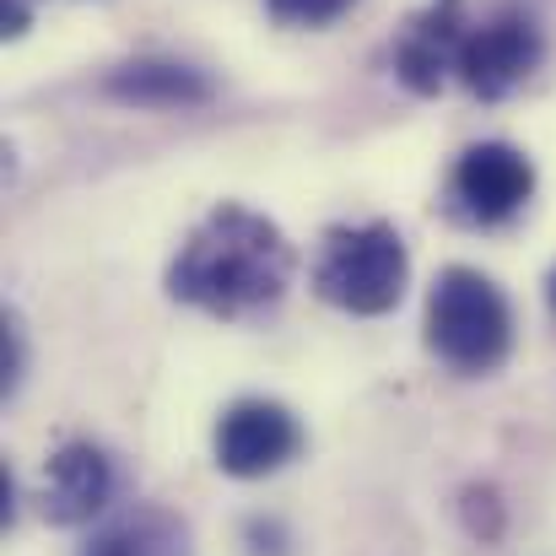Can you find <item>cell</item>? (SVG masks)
I'll use <instances>...</instances> for the list:
<instances>
[{
  "mask_svg": "<svg viewBox=\"0 0 556 556\" xmlns=\"http://www.w3.org/2000/svg\"><path fill=\"white\" fill-rule=\"evenodd\" d=\"M298 254L276 222L243 205H216L168 265V298L216 319H249L292 287Z\"/></svg>",
  "mask_w": 556,
  "mask_h": 556,
  "instance_id": "6da1fadb",
  "label": "cell"
},
{
  "mask_svg": "<svg viewBox=\"0 0 556 556\" xmlns=\"http://www.w3.org/2000/svg\"><path fill=\"white\" fill-rule=\"evenodd\" d=\"M552 308H556V270H552Z\"/></svg>",
  "mask_w": 556,
  "mask_h": 556,
  "instance_id": "5bb4252c",
  "label": "cell"
},
{
  "mask_svg": "<svg viewBox=\"0 0 556 556\" xmlns=\"http://www.w3.org/2000/svg\"><path fill=\"white\" fill-rule=\"evenodd\" d=\"M0 22H5L0 33H5V38H16V33H27V22H33V5H27V0H0Z\"/></svg>",
  "mask_w": 556,
  "mask_h": 556,
  "instance_id": "4fadbf2b",
  "label": "cell"
},
{
  "mask_svg": "<svg viewBox=\"0 0 556 556\" xmlns=\"http://www.w3.org/2000/svg\"><path fill=\"white\" fill-rule=\"evenodd\" d=\"M427 346L465 378L497 372L514 352V308L503 287L470 265H448L427 292Z\"/></svg>",
  "mask_w": 556,
  "mask_h": 556,
  "instance_id": "7a4b0ae2",
  "label": "cell"
},
{
  "mask_svg": "<svg viewBox=\"0 0 556 556\" xmlns=\"http://www.w3.org/2000/svg\"><path fill=\"white\" fill-rule=\"evenodd\" d=\"M357 0H265V11L281 22V27H325L336 22L341 11H352Z\"/></svg>",
  "mask_w": 556,
  "mask_h": 556,
  "instance_id": "8fae6325",
  "label": "cell"
},
{
  "mask_svg": "<svg viewBox=\"0 0 556 556\" xmlns=\"http://www.w3.org/2000/svg\"><path fill=\"white\" fill-rule=\"evenodd\" d=\"M114 497V465L103 448L92 443H65L54 459H49V476H43V519L60 525V530H76V525H92Z\"/></svg>",
  "mask_w": 556,
  "mask_h": 556,
  "instance_id": "ba28073f",
  "label": "cell"
},
{
  "mask_svg": "<svg viewBox=\"0 0 556 556\" xmlns=\"http://www.w3.org/2000/svg\"><path fill=\"white\" fill-rule=\"evenodd\" d=\"M103 92L119 98V103H136V109H194V103H211V81L200 71L179 65V60H130V65L109 71Z\"/></svg>",
  "mask_w": 556,
  "mask_h": 556,
  "instance_id": "9c48e42d",
  "label": "cell"
},
{
  "mask_svg": "<svg viewBox=\"0 0 556 556\" xmlns=\"http://www.w3.org/2000/svg\"><path fill=\"white\" fill-rule=\"evenodd\" d=\"M546 43H541V27L525 16V11H497L492 22L470 27L465 33V49H459V81L481 98V103H497L508 98L514 87H525L541 65Z\"/></svg>",
  "mask_w": 556,
  "mask_h": 556,
  "instance_id": "8992f818",
  "label": "cell"
},
{
  "mask_svg": "<svg viewBox=\"0 0 556 556\" xmlns=\"http://www.w3.org/2000/svg\"><path fill=\"white\" fill-rule=\"evenodd\" d=\"M465 33H470V22H465L459 0H432V5L405 27V38H400V49H394V76H400L416 98L443 92V81L459 71Z\"/></svg>",
  "mask_w": 556,
  "mask_h": 556,
  "instance_id": "52a82bcc",
  "label": "cell"
},
{
  "mask_svg": "<svg viewBox=\"0 0 556 556\" xmlns=\"http://www.w3.org/2000/svg\"><path fill=\"white\" fill-rule=\"evenodd\" d=\"M454 211L470 222V227H503L508 216H519L535 194V163L508 147V141H481L470 147L459 163H454Z\"/></svg>",
  "mask_w": 556,
  "mask_h": 556,
  "instance_id": "5b68a950",
  "label": "cell"
},
{
  "mask_svg": "<svg viewBox=\"0 0 556 556\" xmlns=\"http://www.w3.org/2000/svg\"><path fill=\"white\" fill-rule=\"evenodd\" d=\"M410 260L405 238L389 222H363V227H330L319 265H314V292L341 308V314H389L405 298Z\"/></svg>",
  "mask_w": 556,
  "mask_h": 556,
  "instance_id": "3957f363",
  "label": "cell"
},
{
  "mask_svg": "<svg viewBox=\"0 0 556 556\" xmlns=\"http://www.w3.org/2000/svg\"><path fill=\"white\" fill-rule=\"evenodd\" d=\"M22 325H16V314H5V325H0V389L11 394L16 383H22Z\"/></svg>",
  "mask_w": 556,
  "mask_h": 556,
  "instance_id": "7c38bea8",
  "label": "cell"
},
{
  "mask_svg": "<svg viewBox=\"0 0 556 556\" xmlns=\"http://www.w3.org/2000/svg\"><path fill=\"white\" fill-rule=\"evenodd\" d=\"M87 556H185V535L163 519H141V525L109 530Z\"/></svg>",
  "mask_w": 556,
  "mask_h": 556,
  "instance_id": "30bf717a",
  "label": "cell"
},
{
  "mask_svg": "<svg viewBox=\"0 0 556 556\" xmlns=\"http://www.w3.org/2000/svg\"><path fill=\"white\" fill-rule=\"evenodd\" d=\"M216 470L232 481H265L281 465L298 459L303 448V427L287 405L276 400H238L222 410L216 421Z\"/></svg>",
  "mask_w": 556,
  "mask_h": 556,
  "instance_id": "277c9868",
  "label": "cell"
}]
</instances>
